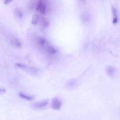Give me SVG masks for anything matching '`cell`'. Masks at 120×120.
<instances>
[{"label":"cell","instance_id":"obj_1","mask_svg":"<svg viewBox=\"0 0 120 120\" xmlns=\"http://www.w3.org/2000/svg\"><path fill=\"white\" fill-rule=\"evenodd\" d=\"M35 43L39 48L45 51H46L48 47L50 45V43L46 39L42 37H38L35 40Z\"/></svg>","mask_w":120,"mask_h":120},{"label":"cell","instance_id":"obj_2","mask_svg":"<svg viewBox=\"0 0 120 120\" xmlns=\"http://www.w3.org/2000/svg\"><path fill=\"white\" fill-rule=\"evenodd\" d=\"M15 66L19 69H22V70L26 71L28 73L32 74H38L39 73V70L37 68L34 67H29L26 64L22 63H15Z\"/></svg>","mask_w":120,"mask_h":120},{"label":"cell","instance_id":"obj_3","mask_svg":"<svg viewBox=\"0 0 120 120\" xmlns=\"http://www.w3.org/2000/svg\"><path fill=\"white\" fill-rule=\"evenodd\" d=\"M49 104V100L45 99L36 102L32 105V108L34 110H42L48 106Z\"/></svg>","mask_w":120,"mask_h":120},{"label":"cell","instance_id":"obj_4","mask_svg":"<svg viewBox=\"0 0 120 120\" xmlns=\"http://www.w3.org/2000/svg\"><path fill=\"white\" fill-rule=\"evenodd\" d=\"M36 11L40 14H45L47 11V7L43 0H39L36 6Z\"/></svg>","mask_w":120,"mask_h":120},{"label":"cell","instance_id":"obj_5","mask_svg":"<svg viewBox=\"0 0 120 120\" xmlns=\"http://www.w3.org/2000/svg\"><path fill=\"white\" fill-rule=\"evenodd\" d=\"M62 106V101L57 97H55L52 100L51 108L53 110H59Z\"/></svg>","mask_w":120,"mask_h":120},{"label":"cell","instance_id":"obj_6","mask_svg":"<svg viewBox=\"0 0 120 120\" xmlns=\"http://www.w3.org/2000/svg\"><path fill=\"white\" fill-rule=\"evenodd\" d=\"M117 70L115 67L111 65H108L105 67V71L106 75L110 78H113L116 75Z\"/></svg>","mask_w":120,"mask_h":120},{"label":"cell","instance_id":"obj_7","mask_svg":"<svg viewBox=\"0 0 120 120\" xmlns=\"http://www.w3.org/2000/svg\"><path fill=\"white\" fill-rule=\"evenodd\" d=\"M77 86V81L75 79H71L67 81L64 84V87L67 90H71L75 89Z\"/></svg>","mask_w":120,"mask_h":120},{"label":"cell","instance_id":"obj_8","mask_svg":"<svg viewBox=\"0 0 120 120\" xmlns=\"http://www.w3.org/2000/svg\"><path fill=\"white\" fill-rule=\"evenodd\" d=\"M10 43L13 46L16 48H21L22 46V43L21 41L16 36H12L10 39Z\"/></svg>","mask_w":120,"mask_h":120},{"label":"cell","instance_id":"obj_9","mask_svg":"<svg viewBox=\"0 0 120 120\" xmlns=\"http://www.w3.org/2000/svg\"><path fill=\"white\" fill-rule=\"evenodd\" d=\"M38 24L42 28H46L49 26V22L48 20L43 16H39L38 21Z\"/></svg>","mask_w":120,"mask_h":120},{"label":"cell","instance_id":"obj_10","mask_svg":"<svg viewBox=\"0 0 120 120\" xmlns=\"http://www.w3.org/2000/svg\"><path fill=\"white\" fill-rule=\"evenodd\" d=\"M111 13H112V23L114 25L117 24L118 22V12H117V9L114 7H112V8H111Z\"/></svg>","mask_w":120,"mask_h":120},{"label":"cell","instance_id":"obj_11","mask_svg":"<svg viewBox=\"0 0 120 120\" xmlns=\"http://www.w3.org/2000/svg\"><path fill=\"white\" fill-rule=\"evenodd\" d=\"M18 96L20 97L22 99L25 100L26 101H31L32 100L34 99L35 97L34 96H32V95L28 94L26 93H25L23 92H19L18 94Z\"/></svg>","mask_w":120,"mask_h":120},{"label":"cell","instance_id":"obj_12","mask_svg":"<svg viewBox=\"0 0 120 120\" xmlns=\"http://www.w3.org/2000/svg\"><path fill=\"white\" fill-rule=\"evenodd\" d=\"M14 14L15 16L18 18H21L22 17V12L19 8H15L14 11Z\"/></svg>","mask_w":120,"mask_h":120},{"label":"cell","instance_id":"obj_13","mask_svg":"<svg viewBox=\"0 0 120 120\" xmlns=\"http://www.w3.org/2000/svg\"><path fill=\"white\" fill-rule=\"evenodd\" d=\"M87 0H77V2L79 3V4H84L86 3Z\"/></svg>","mask_w":120,"mask_h":120},{"label":"cell","instance_id":"obj_14","mask_svg":"<svg viewBox=\"0 0 120 120\" xmlns=\"http://www.w3.org/2000/svg\"><path fill=\"white\" fill-rule=\"evenodd\" d=\"M13 0H4V4L5 5H8V4H9V3H11V2Z\"/></svg>","mask_w":120,"mask_h":120}]
</instances>
